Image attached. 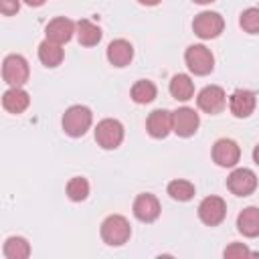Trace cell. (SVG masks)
Wrapping results in <instances>:
<instances>
[{
    "label": "cell",
    "instance_id": "cell-26",
    "mask_svg": "<svg viewBox=\"0 0 259 259\" xmlns=\"http://www.w3.org/2000/svg\"><path fill=\"white\" fill-rule=\"evenodd\" d=\"M241 28L249 34H259V8H247L241 14Z\"/></svg>",
    "mask_w": 259,
    "mask_h": 259
},
{
    "label": "cell",
    "instance_id": "cell-24",
    "mask_svg": "<svg viewBox=\"0 0 259 259\" xmlns=\"http://www.w3.org/2000/svg\"><path fill=\"white\" fill-rule=\"evenodd\" d=\"M168 194L174 198V200H180V202H186L194 196V184L188 182V180H172L168 184Z\"/></svg>",
    "mask_w": 259,
    "mask_h": 259
},
{
    "label": "cell",
    "instance_id": "cell-7",
    "mask_svg": "<svg viewBox=\"0 0 259 259\" xmlns=\"http://www.w3.org/2000/svg\"><path fill=\"white\" fill-rule=\"evenodd\" d=\"M227 186L233 194L237 196H249L255 188H257V176L253 170L249 168H237L229 174L227 178Z\"/></svg>",
    "mask_w": 259,
    "mask_h": 259
},
{
    "label": "cell",
    "instance_id": "cell-19",
    "mask_svg": "<svg viewBox=\"0 0 259 259\" xmlns=\"http://www.w3.org/2000/svg\"><path fill=\"white\" fill-rule=\"evenodd\" d=\"M38 59L45 67H57L61 65L63 61V49L59 42H53V40H42L38 45Z\"/></svg>",
    "mask_w": 259,
    "mask_h": 259
},
{
    "label": "cell",
    "instance_id": "cell-15",
    "mask_svg": "<svg viewBox=\"0 0 259 259\" xmlns=\"http://www.w3.org/2000/svg\"><path fill=\"white\" fill-rule=\"evenodd\" d=\"M146 127L152 138H166L172 132V113L166 109H154L148 115Z\"/></svg>",
    "mask_w": 259,
    "mask_h": 259
},
{
    "label": "cell",
    "instance_id": "cell-32",
    "mask_svg": "<svg viewBox=\"0 0 259 259\" xmlns=\"http://www.w3.org/2000/svg\"><path fill=\"white\" fill-rule=\"evenodd\" d=\"M192 2H196V4H210V2H214V0H192Z\"/></svg>",
    "mask_w": 259,
    "mask_h": 259
},
{
    "label": "cell",
    "instance_id": "cell-14",
    "mask_svg": "<svg viewBox=\"0 0 259 259\" xmlns=\"http://www.w3.org/2000/svg\"><path fill=\"white\" fill-rule=\"evenodd\" d=\"M75 30H77V24L73 20H69L65 16H59V18H53L47 24V38L53 40V42L63 45V42L71 40V36H73Z\"/></svg>",
    "mask_w": 259,
    "mask_h": 259
},
{
    "label": "cell",
    "instance_id": "cell-1",
    "mask_svg": "<svg viewBox=\"0 0 259 259\" xmlns=\"http://www.w3.org/2000/svg\"><path fill=\"white\" fill-rule=\"evenodd\" d=\"M91 121H93V115H91V109L89 107H85V105H73L63 115V130L71 138H81L91 127Z\"/></svg>",
    "mask_w": 259,
    "mask_h": 259
},
{
    "label": "cell",
    "instance_id": "cell-5",
    "mask_svg": "<svg viewBox=\"0 0 259 259\" xmlns=\"http://www.w3.org/2000/svg\"><path fill=\"white\" fill-rule=\"evenodd\" d=\"M184 61L194 75H208L214 67L212 53L204 45H190L184 53Z\"/></svg>",
    "mask_w": 259,
    "mask_h": 259
},
{
    "label": "cell",
    "instance_id": "cell-10",
    "mask_svg": "<svg viewBox=\"0 0 259 259\" xmlns=\"http://www.w3.org/2000/svg\"><path fill=\"white\" fill-rule=\"evenodd\" d=\"M198 113L190 107H180L176 111H172V132H176L182 138L192 136L198 130Z\"/></svg>",
    "mask_w": 259,
    "mask_h": 259
},
{
    "label": "cell",
    "instance_id": "cell-3",
    "mask_svg": "<svg viewBox=\"0 0 259 259\" xmlns=\"http://www.w3.org/2000/svg\"><path fill=\"white\" fill-rule=\"evenodd\" d=\"M2 77L10 87H22L28 81V63L22 55H8L2 63Z\"/></svg>",
    "mask_w": 259,
    "mask_h": 259
},
{
    "label": "cell",
    "instance_id": "cell-8",
    "mask_svg": "<svg viewBox=\"0 0 259 259\" xmlns=\"http://www.w3.org/2000/svg\"><path fill=\"white\" fill-rule=\"evenodd\" d=\"M225 214H227V204L221 196H206L198 204V217L208 227H214V225L223 223Z\"/></svg>",
    "mask_w": 259,
    "mask_h": 259
},
{
    "label": "cell",
    "instance_id": "cell-22",
    "mask_svg": "<svg viewBox=\"0 0 259 259\" xmlns=\"http://www.w3.org/2000/svg\"><path fill=\"white\" fill-rule=\"evenodd\" d=\"M4 255L6 259H26L30 255V245L22 237H10L4 243Z\"/></svg>",
    "mask_w": 259,
    "mask_h": 259
},
{
    "label": "cell",
    "instance_id": "cell-25",
    "mask_svg": "<svg viewBox=\"0 0 259 259\" xmlns=\"http://www.w3.org/2000/svg\"><path fill=\"white\" fill-rule=\"evenodd\" d=\"M67 194H69V198L75 200V202L85 200L87 194H89V182H87L85 178H81V176L71 178V180L67 182Z\"/></svg>",
    "mask_w": 259,
    "mask_h": 259
},
{
    "label": "cell",
    "instance_id": "cell-28",
    "mask_svg": "<svg viewBox=\"0 0 259 259\" xmlns=\"http://www.w3.org/2000/svg\"><path fill=\"white\" fill-rule=\"evenodd\" d=\"M18 8H20L18 0H0V12H2L4 16H12V14H16Z\"/></svg>",
    "mask_w": 259,
    "mask_h": 259
},
{
    "label": "cell",
    "instance_id": "cell-13",
    "mask_svg": "<svg viewBox=\"0 0 259 259\" xmlns=\"http://www.w3.org/2000/svg\"><path fill=\"white\" fill-rule=\"evenodd\" d=\"M255 103H257L255 93L249 89H237L229 99V107L235 117H249L255 109Z\"/></svg>",
    "mask_w": 259,
    "mask_h": 259
},
{
    "label": "cell",
    "instance_id": "cell-20",
    "mask_svg": "<svg viewBox=\"0 0 259 259\" xmlns=\"http://www.w3.org/2000/svg\"><path fill=\"white\" fill-rule=\"evenodd\" d=\"M77 38L83 47H93L101 40V28L93 24L91 20H79L77 22Z\"/></svg>",
    "mask_w": 259,
    "mask_h": 259
},
{
    "label": "cell",
    "instance_id": "cell-21",
    "mask_svg": "<svg viewBox=\"0 0 259 259\" xmlns=\"http://www.w3.org/2000/svg\"><path fill=\"white\" fill-rule=\"evenodd\" d=\"M170 93H172L174 99L186 101V99H190V97L194 95V83L190 81L188 75H180V73H178V75H174L172 81H170Z\"/></svg>",
    "mask_w": 259,
    "mask_h": 259
},
{
    "label": "cell",
    "instance_id": "cell-29",
    "mask_svg": "<svg viewBox=\"0 0 259 259\" xmlns=\"http://www.w3.org/2000/svg\"><path fill=\"white\" fill-rule=\"evenodd\" d=\"M140 4H144V6H156V4H160L162 0H138Z\"/></svg>",
    "mask_w": 259,
    "mask_h": 259
},
{
    "label": "cell",
    "instance_id": "cell-4",
    "mask_svg": "<svg viewBox=\"0 0 259 259\" xmlns=\"http://www.w3.org/2000/svg\"><path fill=\"white\" fill-rule=\"evenodd\" d=\"M95 140L103 150H115L123 140V125L117 119H101L95 127Z\"/></svg>",
    "mask_w": 259,
    "mask_h": 259
},
{
    "label": "cell",
    "instance_id": "cell-9",
    "mask_svg": "<svg viewBox=\"0 0 259 259\" xmlns=\"http://www.w3.org/2000/svg\"><path fill=\"white\" fill-rule=\"evenodd\" d=\"M196 103H198V107H200L202 111H206V113L212 115V113L223 111V107H225V103H227V95H225L223 87H219V85H206V87L198 93Z\"/></svg>",
    "mask_w": 259,
    "mask_h": 259
},
{
    "label": "cell",
    "instance_id": "cell-16",
    "mask_svg": "<svg viewBox=\"0 0 259 259\" xmlns=\"http://www.w3.org/2000/svg\"><path fill=\"white\" fill-rule=\"evenodd\" d=\"M134 59V47L123 40V38H115L109 42L107 47V61L113 67H125L130 65V61Z\"/></svg>",
    "mask_w": 259,
    "mask_h": 259
},
{
    "label": "cell",
    "instance_id": "cell-6",
    "mask_svg": "<svg viewBox=\"0 0 259 259\" xmlns=\"http://www.w3.org/2000/svg\"><path fill=\"white\" fill-rule=\"evenodd\" d=\"M223 28L225 20L217 12H200L192 22V30L200 38H217L223 32Z\"/></svg>",
    "mask_w": 259,
    "mask_h": 259
},
{
    "label": "cell",
    "instance_id": "cell-17",
    "mask_svg": "<svg viewBox=\"0 0 259 259\" xmlns=\"http://www.w3.org/2000/svg\"><path fill=\"white\" fill-rule=\"evenodd\" d=\"M28 103H30V97L22 87H10L2 95V105L10 113H22L28 107Z\"/></svg>",
    "mask_w": 259,
    "mask_h": 259
},
{
    "label": "cell",
    "instance_id": "cell-23",
    "mask_svg": "<svg viewBox=\"0 0 259 259\" xmlns=\"http://www.w3.org/2000/svg\"><path fill=\"white\" fill-rule=\"evenodd\" d=\"M132 99L136 103H150L156 99V85L148 79H140L132 87Z\"/></svg>",
    "mask_w": 259,
    "mask_h": 259
},
{
    "label": "cell",
    "instance_id": "cell-2",
    "mask_svg": "<svg viewBox=\"0 0 259 259\" xmlns=\"http://www.w3.org/2000/svg\"><path fill=\"white\" fill-rule=\"evenodd\" d=\"M130 235H132V227L127 219L121 214H111L101 223V239L111 247H119L127 243Z\"/></svg>",
    "mask_w": 259,
    "mask_h": 259
},
{
    "label": "cell",
    "instance_id": "cell-12",
    "mask_svg": "<svg viewBox=\"0 0 259 259\" xmlns=\"http://www.w3.org/2000/svg\"><path fill=\"white\" fill-rule=\"evenodd\" d=\"M134 214L142 223H152L160 217V202L154 194H140L134 200Z\"/></svg>",
    "mask_w": 259,
    "mask_h": 259
},
{
    "label": "cell",
    "instance_id": "cell-11",
    "mask_svg": "<svg viewBox=\"0 0 259 259\" xmlns=\"http://www.w3.org/2000/svg\"><path fill=\"white\" fill-rule=\"evenodd\" d=\"M239 156H241V150H239V146H237L233 140L223 138V140H219V142L212 146V160H214L219 166H223V168L235 166V164L239 162Z\"/></svg>",
    "mask_w": 259,
    "mask_h": 259
},
{
    "label": "cell",
    "instance_id": "cell-27",
    "mask_svg": "<svg viewBox=\"0 0 259 259\" xmlns=\"http://www.w3.org/2000/svg\"><path fill=\"white\" fill-rule=\"evenodd\" d=\"M227 259H239V257H247V255H251L249 253V249L243 245V243H231L227 249H225V253H223Z\"/></svg>",
    "mask_w": 259,
    "mask_h": 259
},
{
    "label": "cell",
    "instance_id": "cell-31",
    "mask_svg": "<svg viewBox=\"0 0 259 259\" xmlns=\"http://www.w3.org/2000/svg\"><path fill=\"white\" fill-rule=\"evenodd\" d=\"M253 160H255V164H259V146H255V150H253Z\"/></svg>",
    "mask_w": 259,
    "mask_h": 259
},
{
    "label": "cell",
    "instance_id": "cell-30",
    "mask_svg": "<svg viewBox=\"0 0 259 259\" xmlns=\"http://www.w3.org/2000/svg\"><path fill=\"white\" fill-rule=\"evenodd\" d=\"M28 6H42L45 4V0H24Z\"/></svg>",
    "mask_w": 259,
    "mask_h": 259
},
{
    "label": "cell",
    "instance_id": "cell-18",
    "mask_svg": "<svg viewBox=\"0 0 259 259\" xmlns=\"http://www.w3.org/2000/svg\"><path fill=\"white\" fill-rule=\"evenodd\" d=\"M237 229L245 237H259V208L257 206H247L241 210L237 217Z\"/></svg>",
    "mask_w": 259,
    "mask_h": 259
}]
</instances>
